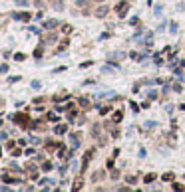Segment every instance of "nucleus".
<instances>
[{
    "label": "nucleus",
    "mask_w": 185,
    "mask_h": 192,
    "mask_svg": "<svg viewBox=\"0 0 185 192\" xmlns=\"http://www.w3.org/2000/svg\"><path fill=\"white\" fill-rule=\"evenodd\" d=\"M126 182H130V184H136V182H138L136 174H128V176H126Z\"/></svg>",
    "instance_id": "26"
},
{
    "label": "nucleus",
    "mask_w": 185,
    "mask_h": 192,
    "mask_svg": "<svg viewBox=\"0 0 185 192\" xmlns=\"http://www.w3.org/2000/svg\"><path fill=\"white\" fill-rule=\"evenodd\" d=\"M66 97H68V93H62V95H56V97H54V101H64Z\"/></svg>",
    "instance_id": "35"
},
{
    "label": "nucleus",
    "mask_w": 185,
    "mask_h": 192,
    "mask_svg": "<svg viewBox=\"0 0 185 192\" xmlns=\"http://www.w3.org/2000/svg\"><path fill=\"white\" fill-rule=\"evenodd\" d=\"M181 188H183V186H181L179 182H173V190H181Z\"/></svg>",
    "instance_id": "47"
},
{
    "label": "nucleus",
    "mask_w": 185,
    "mask_h": 192,
    "mask_svg": "<svg viewBox=\"0 0 185 192\" xmlns=\"http://www.w3.org/2000/svg\"><path fill=\"white\" fill-rule=\"evenodd\" d=\"M20 20H22V22H30V20H32V14H30V12H22V14H20Z\"/></svg>",
    "instance_id": "21"
},
{
    "label": "nucleus",
    "mask_w": 185,
    "mask_h": 192,
    "mask_svg": "<svg viewBox=\"0 0 185 192\" xmlns=\"http://www.w3.org/2000/svg\"><path fill=\"white\" fill-rule=\"evenodd\" d=\"M40 87H42V83H40L38 79H34V81H32V89H40Z\"/></svg>",
    "instance_id": "34"
},
{
    "label": "nucleus",
    "mask_w": 185,
    "mask_h": 192,
    "mask_svg": "<svg viewBox=\"0 0 185 192\" xmlns=\"http://www.w3.org/2000/svg\"><path fill=\"white\" fill-rule=\"evenodd\" d=\"M106 38H110V32H104V34L100 36V40H106Z\"/></svg>",
    "instance_id": "51"
},
{
    "label": "nucleus",
    "mask_w": 185,
    "mask_h": 192,
    "mask_svg": "<svg viewBox=\"0 0 185 192\" xmlns=\"http://www.w3.org/2000/svg\"><path fill=\"white\" fill-rule=\"evenodd\" d=\"M90 0H78V6H88Z\"/></svg>",
    "instance_id": "45"
},
{
    "label": "nucleus",
    "mask_w": 185,
    "mask_h": 192,
    "mask_svg": "<svg viewBox=\"0 0 185 192\" xmlns=\"http://www.w3.org/2000/svg\"><path fill=\"white\" fill-rule=\"evenodd\" d=\"M128 8H130V2H128V0H122V2H118V4H116V14H118V18H126V14H128Z\"/></svg>",
    "instance_id": "2"
},
{
    "label": "nucleus",
    "mask_w": 185,
    "mask_h": 192,
    "mask_svg": "<svg viewBox=\"0 0 185 192\" xmlns=\"http://www.w3.org/2000/svg\"><path fill=\"white\" fill-rule=\"evenodd\" d=\"M28 30H30V32H34V34H38V36L42 34V30H38V28H34V26H28Z\"/></svg>",
    "instance_id": "37"
},
{
    "label": "nucleus",
    "mask_w": 185,
    "mask_h": 192,
    "mask_svg": "<svg viewBox=\"0 0 185 192\" xmlns=\"http://www.w3.org/2000/svg\"><path fill=\"white\" fill-rule=\"evenodd\" d=\"M46 119H48V121H52V123H56V121H58V115H54V113H48Z\"/></svg>",
    "instance_id": "33"
},
{
    "label": "nucleus",
    "mask_w": 185,
    "mask_h": 192,
    "mask_svg": "<svg viewBox=\"0 0 185 192\" xmlns=\"http://www.w3.org/2000/svg\"><path fill=\"white\" fill-rule=\"evenodd\" d=\"M2 180H4V182H8V184H18V182H22L20 174H18V172H14V170H10V168L2 174Z\"/></svg>",
    "instance_id": "1"
},
{
    "label": "nucleus",
    "mask_w": 185,
    "mask_h": 192,
    "mask_svg": "<svg viewBox=\"0 0 185 192\" xmlns=\"http://www.w3.org/2000/svg\"><path fill=\"white\" fill-rule=\"evenodd\" d=\"M70 143H72V149H80V145H82L80 133H70Z\"/></svg>",
    "instance_id": "4"
},
{
    "label": "nucleus",
    "mask_w": 185,
    "mask_h": 192,
    "mask_svg": "<svg viewBox=\"0 0 185 192\" xmlns=\"http://www.w3.org/2000/svg\"><path fill=\"white\" fill-rule=\"evenodd\" d=\"M112 178L118 180V178H120V172H118V170H112Z\"/></svg>",
    "instance_id": "44"
},
{
    "label": "nucleus",
    "mask_w": 185,
    "mask_h": 192,
    "mask_svg": "<svg viewBox=\"0 0 185 192\" xmlns=\"http://www.w3.org/2000/svg\"><path fill=\"white\" fill-rule=\"evenodd\" d=\"M116 125H118V123H116L114 119L106 123V129H108V131L112 133V137H118V135H120V131H118V127H116Z\"/></svg>",
    "instance_id": "5"
},
{
    "label": "nucleus",
    "mask_w": 185,
    "mask_h": 192,
    "mask_svg": "<svg viewBox=\"0 0 185 192\" xmlns=\"http://www.w3.org/2000/svg\"><path fill=\"white\" fill-rule=\"evenodd\" d=\"M155 178H157V176H155L153 172H149V174H145V178H143V182H145V184H149V182H153Z\"/></svg>",
    "instance_id": "22"
},
{
    "label": "nucleus",
    "mask_w": 185,
    "mask_h": 192,
    "mask_svg": "<svg viewBox=\"0 0 185 192\" xmlns=\"http://www.w3.org/2000/svg\"><path fill=\"white\" fill-rule=\"evenodd\" d=\"M130 24H132V26H139V18L138 16H134V18L130 20Z\"/></svg>",
    "instance_id": "36"
},
{
    "label": "nucleus",
    "mask_w": 185,
    "mask_h": 192,
    "mask_svg": "<svg viewBox=\"0 0 185 192\" xmlns=\"http://www.w3.org/2000/svg\"><path fill=\"white\" fill-rule=\"evenodd\" d=\"M167 143H169V147H175V133L173 131L167 133Z\"/></svg>",
    "instance_id": "19"
},
{
    "label": "nucleus",
    "mask_w": 185,
    "mask_h": 192,
    "mask_svg": "<svg viewBox=\"0 0 185 192\" xmlns=\"http://www.w3.org/2000/svg\"><path fill=\"white\" fill-rule=\"evenodd\" d=\"M68 44H70V40H64V42H62V44H60V46L54 50V54H60V52H64V50L68 48Z\"/></svg>",
    "instance_id": "12"
},
{
    "label": "nucleus",
    "mask_w": 185,
    "mask_h": 192,
    "mask_svg": "<svg viewBox=\"0 0 185 192\" xmlns=\"http://www.w3.org/2000/svg\"><path fill=\"white\" fill-rule=\"evenodd\" d=\"M161 180H163V182H173V180H175V174H173V172H165V174L161 176Z\"/></svg>",
    "instance_id": "15"
},
{
    "label": "nucleus",
    "mask_w": 185,
    "mask_h": 192,
    "mask_svg": "<svg viewBox=\"0 0 185 192\" xmlns=\"http://www.w3.org/2000/svg\"><path fill=\"white\" fill-rule=\"evenodd\" d=\"M96 107H98V111H100L102 115H106V113H110V109H112L110 105H96Z\"/></svg>",
    "instance_id": "17"
},
{
    "label": "nucleus",
    "mask_w": 185,
    "mask_h": 192,
    "mask_svg": "<svg viewBox=\"0 0 185 192\" xmlns=\"http://www.w3.org/2000/svg\"><path fill=\"white\" fill-rule=\"evenodd\" d=\"M108 12H110V8H108L106 4H102V6H98V10H96L94 14H96L98 18H106V16H108Z\"/></svg>",
    "instance_id": "6"
},
{
    "label": "nucleus",
    "mask_w": 185,
    "mask_h": 192,
    "mask_svg": "<svg viewBox=\"0 0 185 192\" xmlns=\"http://www.w3.org/2000/svg\"><path fill=\"white\" fill-rule=\"evenodd\" d=\"M132 111H134V113H139V105L138 103H132Z\"/></svg>",
    "instance_id": "42"
},
{
    "label": "nucleus",
    "mask_w": 185,
    "mask_h": 192,
    "mask_svg": "<svg viewBox=\"0 0 185 192\" xmlns=\"http://www.w3.org/2000/svg\"><path fill=\"white\" fill-rule=\"evenodd\" d=\"M52 168H54V164H52V162H44V164H42V170H44V172H50Z\"/></svg>",
    "instance_id": "28"
},
{
    "label": "nucleus",
    "mask_w": 185,
    "mask_h": 192,
    "mask_svg": "<svg viewBox=\"0 0 185 192\" xmlns=\"http://www.w3.org/2000/svg\"><path fill=\"white\" fill-rule=\"evenodd\" d=\"M0 154H2V149H0Z\"/></svg>",
    "instance_id": "54"
},
{
    "label": "nucleus",
    "mask_w": 185,
    "mask_h": 192,
    "mask_svg": "<svg viewBox=\"0 0 185 192\" xmlns=\"http://www.w3.org/2000/svg\"><path fill=\"white\" fill-rule=\"evenodd\" d=\"M139 42H141L145 48H151V44H153V34H151V32H147V34L143 36V40H139Z\"/></svg>",
    "instance_id": "7"
},
{
    "label": "nucleus",
    "mask_w": 185,
    "mask_h": 192,
    "mask_svg": "<svg viewBox=\"0 0 185 192\" xmlns=\"http://www.w3.org/2000/svg\"><path fill=\"white\" fill-rule=\"evenodd\" d=\"M177 30H179L177 22H171V26H169V32H171V34H177Z\"/></svg>",
    "instance_id": "29"
},
{
    "label": "nucleus",
    "mask_w": 185,
    "mask_h": 192,
    "mask_svg": "<svg viewBox=\"0 0 185 192\" xmlns=\"http://www.w3.org/2000/svg\"><path fill=\"white\" fill-rule=\"evenodd\" d=\"M66 131H68L66 125H56V127H54V133H56V135H64Z\"/></svg>",
    "instance_id": "14"
},
{
    "label": "nucleus",
    "mask_w": 185,
    "mask_h": 192,
    "mask_svg": "<svg viewBox=\"0 0 185 192\" xmlns=\"http://www.w3.org/2000/svg\"><path fill=\"white\" fill-rule=\"evenodd\" d=\"M130 58H132V60H136V62H143V56H139V54H136V52H132V54H130Z\"/></svg>",
    "instance_id": "27"
},
{
    "label": "nucleus",
    "mask_w": 185,
    "mask_h": 192,
    "mask_svg": "<svg viewBox=\"0 0 185 192\" xmlns=\"http://www.w3.org/2000/svg\"><path fill=\"white\" fill-rule=\"evenodd\" d=\"M38 184H40V186H46V184H54V180H50V178H42V180H38Z\"/></svg>",
    "instance_id": "30"
},
{
    "label": "nucleus",
    "mask_w": 185,
    "mask_h": 192,
    "mask_svg": "<svg viewBox=\"0 0 185 192\" xmlns=\"http://www.w3.org/2000/svg\"><path fill=\"white\" fill-rule=\"evenodd\" d=\"M66 170H68V166L64 164V166H60V174H66Z\"/></svg>",
    "instance_id": "50"
},
{
    "label": "nucleus",
    "mask_w": 185,
    "mask_h": 192,
    "mask_svg": "<svg viewBox=\"0 0 185 192\" xmlns=\"http://www.w3.org/2000/svg\"><path fill=\"white\" fill-rule=\"evenodd\" d=\"M58 24H60L58 20H46V22H44V28H46V30H54Z\"/></svg>",
    "instance_id": "10"
},
{
    "label": "nucleus",
    "mask_w": 185,
    "mask_h": 192,
    "mask_svg": "<svg viewBox=\"0 0 185 192\" xmlns=\"http://www.w3.org/2000/svg\"><path fill=\"white\" fill-rule=\"evenodd\" d=\"M60 72H66V68L62 66V68H56V70H54V73H60Z\"/></svg>",
    "instance_id": "49"
},
{
    "label": "nucleus",
    "mask_w": 185,
    "mask_h": 192,
    "mask_svg": "<svg viewBox=\"0 0 185 192\" xmlns=\"http://www.w3.org/2000/svg\"><path fill=\"white\" fill-rule=\"evenodd\" d=\"M92 158H94V151H88V153H86V156H84V162H82V164H84V170H86V166L90 164V160H92Z\"/></svg>",
    "instance_id": "11"
},
{
    "label": "nucleus",
    "mask_w": 185,
    "mask_h": 192,
    "mask_svg": "<svg viewBox=\"0 0 185 192\" xmlns=\"http://www.w3.org/2000/svg\"><path fill=\"white\" fill-rule=\"evenodd\" d=\"M147 99H149V101H153V99H157V91H153V89H149V91H147Z\"/></svg>",
    "instance_id": "25"
},
{
    "label": "nucleus",
    "mask_w": 185,
    "mask_h": 192,
    "mask_svg": "<svg viewBox=\"0 0 185 192\" xmlns=\"http://www.w3.org/2000/svg\"><path fill=\"white\" fill-rule=\"evenodd\" d=\"M42 54H44V42H42L40 46H36V50H34V58H36V60H40V58H42Z\"/></svg>",
    "instance_id": "9"
},
{
    "label": "nucleus",
    "mask_w": 185,
    "mask_h": 192,
    "mask_svg": "<svg viewBox=\"0 0 185 192\" xmlns=\"http://www.w3.org/2000/svg\"><path fill=\"white\" fill-rule=\"evenodd\" d=\"M8 72H10V70H8V66H6V64H2V66H0V73H8Z\"/></svg>",
    "instance_id": "38"
},
{
    "label": "nucleus",
    "mask_w": 185,
    "mask_h": 192,
    "mask_svg": "<svg viewBox=\"0 0 185 192\" xmlns=\"http://www.w3.org/2000/svg\"><path fill=\"white\" fill-rule=\"evenodd\" d=\"M44 44H56V34H50L44 38Z\"/></svg>",
    "instance_id": "23"
},
{
    "label": "nucleus",
    "mask_w": 185,
    "mask_h": 192,
    "mask_svg": "<svg viewBox=\"0 0 185 192\" xmlns=\"http://www.w3.org/2000/svg\"><path fill=\"white\" fill-rule=\"evenodd\" d=\"M90 66H92V62H82L80 64V68H90Z\"/></svg>",
    "instance_id": "46"
},
{
    "label": "nucleus",
    "mask_w": 185,
    "mask_h": 192,
    "mask_svg": "<svg viewBox=\"0 0 185 192\" xmlns=\"http://www.w3.org/2000/svg\"><path fill=\"white\" fill-rule=\"evenodd\" d=\"M18 79H20V75H12V77H8V81H10V83H16Z\"/></svg>",
    "instance_id": "41"
},
{
    "label": "nucleus",
    "mask_w": 185,
    "mask_h": 192,
    "mask_svg": "<svg viewBox=\"0 0 185 192\" xmlns=\"http://www.w3.org/2000/svg\"><path fill=\"white\" fill-rule=\"evenodd\" d=\"M22 154V149H12V156H20Z\"/></svg>",
    "instance_id": "39"
},
{
    "label": "nucleus",
    "mask_w": 185,
    "mask_h": 192,
    "mask_svg": "<svg viewBox=\"0 0 185 192\" xmlns=\"http://www.w3.org/2000/svg\"><path fill=\"white\" fill-rule=\"evenodd\" d=\"M122 58H124V54H122V52H114V54H110V56H108V60H118V62H120Z\"/></svg>",
    "instance_id": "16"
},
{
    "label": "nucleus",
    "mask_w": 185,
    "mask_h": 192,
    "mask_svg": "<svg viewBox=\"0 0 185 192\" xmlns=\"http://www.w3.org/2000/svg\"><path fill=\"white\" fill-rule=\"evenodd\" d=\"M155 127H157V123H155V121H145V123H143V129H145V131L155 129Z\"/></svg>",
    "instance_id": "18"
},
{
    "label": "nucleus",
    "mask_w": 185,
    "mask_h": 192,
    "mask_svg": "<svg viewBox=\"0 0 185 192\" xmlns=\"http://www.w3.org/2000/svg\"><path fill=\"white\" fill-rule=\"evenodd\" d=\"M112 119H114L116 123H120V121L124 119V113H122V111H114V115H112Z\"/></svg>",
    "instance_id": "20"
},
{
    "label": "nucleus",
    "mask_w": 185,
    "mask_h": 192,
    "mask_svg": "<svg viewBox=\"0 0 185 192\" xmlns=\"http://www.w3.org/2000/svg\"><path fill=\"white\" fill-rule=\"evenodd\" d=\"M14 60H16V62H24V60H26V54L18 52V54H14Z\"/></svg>",
    "instance_id": "24"
},
{
    "label": "nucleus",
    "mask_w": 185,
    "mask_h": 192,
    "mask_svg": "<svg viewBox=\"0 0 185 192\" xmlns=\"http://www.w3.org/2000/svg\"><path fill=\"white\" fill-rule=\"evenodd\" d=\"M80 107H82V109H90V107H92L90 99H88V97H82V99H80Z\"/></svg>",
    "instance_id": "13"
},
{
    "label": "nucleus",
    "mask_w": 185,
    "mask_h": 192,
    "mask_svg": "<svg viewBox=\"0 0 185 192\" xmlns=\"http://www.w3.org/2000/svg\"><path fill=\"white\" fill-rule=\"evenodd\" d=\"M0 125H2V119H0Z\"/></svg>",
    "instance_id": "53"
},
{
    "label": "nucleus",
    "mask_w": 185,
    "mask_h": 192,
    "mask_svg": "<svg viewBox=\"0 0 185 192\" xmlns=\"http://www.w3.org/2000/svg\"><path fill=\"white\" fill-rule=\"evenodd\" d=\"M74 188H76V190H80V188H82V178H78V180H76V184H74Z\"/></svg>",
    "instance_id": "40"
},
{
    "label": "nucleus",
    "mask_w": 185,
    "mask_h": 192,
    "mask_svg": "<svg viewBox=\"0 0 185 192\" xmlns=\"http://www.w3.org/2000/svg\"><path fill=\"white\" fill-rule=\"evenodd\" d=\"M24 153H26V154H28V156H30V154H34V153H36V149H26Z\"/></svg>",
    "instance_id": "48"
},
{
    "label": "nucleus",
    "mask_w": 185,
    "mask_h": 192,
    "mask_svg": "<svg viewBox=\"0 0 185 192\" xmlns=\"http://www.w3.org/2000/svg\"><path fill=\"white\" fill-rule=\"evenodd\" d=\"M104 176H106V172H104V170H96V172L92 174V182H100Z\"/></svg>",
    "instance_id": "8"
},
{
    "label": "nucleus",
    "mask_w": 185,
    "mask_h": 192,
    "mask_svg": "<svg viewBox=\"0 0 185 192\" xmlns=\"http://www.w3.org/2000/svg\"><path fill=\"white\" fill-rule=\"evenodd\" d=\"M10 119H12L16 125H20V127H28V125H30V123H28V119H30V117L26 115V113H16V115H12Z\"/></svg>",
    "instance_id": "3"
},
{
    "label": "nucleus",
    "mask_w": 185,
    "mask_h": 192,
    "mask_svg": "<svg viewBox=\"0 0 185 192\" xmlns=\"http://www.w3.org/2000/svg\"><path fill=\"white\" fill-rule=\"evenodd\" d=\"M26 170H28V172L32 174V172L36 170V164H34V162H28V164H26Z\"/></svg>",
    "instance_id": "31"
},
{
    "label": "nucleus",
    "mask_w": 185,
    "mask_h": 192,
    "mask_svg": "<svg viewBox=\"0 0 185 192\" xmlns=\"http://www.w3.org/2000/svg\"><path fill=\"white\" fill-rule=\"evenodd\" d=\"M6 137H8V135H6V133H0V141H4V139H6Z\"/></svg>",
    "instance_id": "52"
},
{
    "label": "nucleus",
    "mask_w": 185,
    "mask_h": 192,
    "mask_svg": "<svg viewBox=\"0 0 185 192\" xmlns=\"http://www.w3.org/2000/svg\"><path fill=\"white\" fill-rule=\"evenodd\" d=\"M52 2H54V0H52ZM54 8H56V10H64V4H62V0H56V2H54Z\"/></svg>",
    "instance_id": "32"
},
{
    "label": "nucleus",
    "mask_w": 185,
    "mask_h": 192,
    "mask_svg": "<svg viewBox=\"0 0 185 192\" xmlns=\"http://www.w3.org/2000/svg\"><path fill=\"white\" fill-rule=\"evenodd\" d=\"M181 89H183V87H181V83H175V85H173V91H177V93H179Z\"/></svg>",
    "instance_id": "43"
}]
</instances>
